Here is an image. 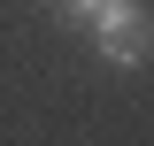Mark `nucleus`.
Masks as SVG:
<instances>
[{
    "label": "nucleus",
    "mask_w": 154,
    "mask_h": 146,
    "mask_svg": "<svg viewBox=\"0 0 154 146\" xmlns=\"http://www.w3.org/2000/svg\"><path fill=\"white\" fill-rule=\"evenodd\" d=\"M93 8H100V0H54V16H62V23H77V31L93 23Z\"/></svg>",
    "instance_id": "obj_2"
},
{
    "label": "nucleus",
    "mask_w": 154,
    "mask_h": 146,
    "mask_svg": "<svg viewBox=\"0 0 154 146\" xmlns=\"http://www.w3.org/2000/svg\"><path fill=\"white\" fill-rule=\"evenodd\" d=\"M85 38L100 46V62L139 69V62L154 54V16H146V0H100L93 23H85Z\"/></svg>",
    "instance_id": "obj_1"
}]
</instances>
